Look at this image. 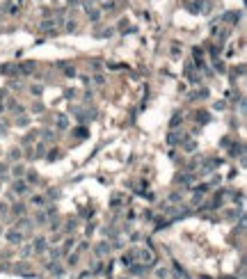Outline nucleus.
<instances>
[{"instance_id":"1","label":"nucleus","mask_w":247,"mask_h":279,"mask_svg":"<svg viewBox=\"0 0 247 279\" xmlns=\"http://www.w3.org/2000/svg\"><path fill=\"white\" fill-rule=\"evenodd\" d=\"M87 16L92 18V21H99L101 12H99V9H94V5H92V2H87Z\"/></svg>"},{"instance_id":"4","label":"nucleus","mask_w":247,"mask_h":279,"mask_svg":"<svg viewBox=\"0 0 247 279\" xmlns=\"http://www.w3.org/2000/svg\"><path fill=\"white\" fill-rule=\"evenodd\" d=\"M110 252V247H108V245L105 243H101V245H96V254H99V256H105V254Z\"/></svg>"},{"instance_id":"17","label":"nucleus","mask_w":247,"mask_h":279,"mask_svg":"<svg viewBox=\"0 0 247 279\" xmlns=\"http://www.w3.org/2000/svg\"><path fill=\"white\" fill-rule=\"evenodd\" d=\"M156 275H158L160 279H165V277H167V270H156Z\"/></svg>"},{"instance_id":"11","label":"nucleus","mask_w":247,"mask_h":279,"mask_svg":"<svg viewBox=\"0 0 247 279\" xmlns=\"http://www.w3.org/2000/svg\"><path fill=\"white\" fill-rule=\"evenodd\" d=\"M32 204H37V206H43V197H32Z\"/></svg>"},{"instance_id":"5","label":"nucleus","mask_w":247,"mask_h":279,"mask_svg":"<svg viewBox=\"0 0 247 279\" xmlns=\"http://www.w3.org/2000/svg\"><path fill=\"white\" fill-rule=\"evenodd\" d=\"M34 249H37V252H43V249H46V240H43V238H37V240H34Z\"/></svg>"},{"instance_id":"6","label":"nucleus","mask_w":247,"mask_h":279,"mask_svg":"<svg viewBox=\"0 0 247 279\" xmlns=\"http://www.w3.org/2000/svg\"><path fill=\"white\" fill-rule=\"evenodd\" d=\"M238 12H229V14H224V21H238Z\"/></svg>"},{"instance_id":"3","label":"nucleus","mask_w":247,"mask_h":279,"mask_svg":"<svg viewBox=\"0 0 247 279\" xmlns=\"http://www.w3.org/2000/svg\"><path fill=\"white\" fill-rule=\"evenodd\" d=\"M25 190H28V185L23 183V181H14V192H18V194H23Z\"/></svg>"},{"instance_id":"8","label":"nucleus","mask_w":247,"mask_h":279,"mask_svg":"<svg viewBox=\"0 0 247 279\" xmlns=\"http://www.w3.org/2000/svg\"><path fill=\"white\" fill-rule=\"evenodd\" d=\"M114 5H117V2L108 0V2H103V9H105V12H112V9H114Z\"/></svg>"},{"instance_id":"16","label":"nucleus","mask_w":247,"mask_h":279,"mask_svg":"<svg viewBox=\"0 0 247 279\" xmlns=\"http://www.w3.org/2000/svg\"><path fill=\"white\" fill-rule=\"evenodd\" d=\"M64 71H67V76H71V78L76 76V71H73V66H67V69H64Z\"/></svg>"},{"instance_id":"13","label":"nucleus","mask_w":247,"mask_h":279,"mask_svg":"<svg viewBox=\"0 0 247 279\" xmlns=\"http://www.w3.org/2000/svg\"><path fill=\"white\" fill-rule=\"evenodd\" d=\"M18 158H21V151H18V149H14V151H12V160H18Z\"/></svg>"},{"instance_id":"9","label":"nucleus","mask_w":247,"mask_h":279,"mask_svg":"<svg viewBox=\"0 0 247 279\" xmlns=\"http://www.w3.org/2000/svg\"><path fill=\"white\" fill-rule=\"evenodd\" d=\"M169 124H172V126H179V124H181V114L176 112L174 117H172V121H169Z\"/></svg>"},{"instance_id":"7","label":"nucleus","mask_w":247,"mask_h":279,"mask_svg":"<svg viewBox=\"0 0 247 279\" xmlns=\"http://www.w3.org/2000/svg\"><path fill=\"white\" fill-rule=\"evenodd\" d=\"M32 69H34V64H32V62H25V64L21 66V71H23V73H30Z\"/></svg>"},{"instance_id":"2","label":"nucleus","mask_w":247,"mask_h":279,"mask_svg":"<svg viewBox=\"0 0 247 279\" xmlns=\"http://www.w3.org/2000/svg\"><path fill=\"white\" fill-rule=\"evenodd\" d=\"M7 238H9V243H14V245H18V243H21V233H18V231H9V233H7Z\"/></svg>"},{"instance_id":"15","label":"nucleus","mask_w":247,"mask_h":279,"mask_svg":"<svg viewBox=\"0 0 247 279\" xmlns=\"http://www.w3.org/2000/svg\"><path fill=\"white\" fill-rule=\"evenodd\" d=\"M21 174H23V167L16 165V167H14V176H21Z\"/></svg>"},{"instance_id":"10","label":"nucleus","mask_w":247,"mask_h":279,"mask_svg":"<svg viewBox=\"0 0 247 279\" xmlns=\"http://www.w3.org/2000/svg\"><path fill=\"white\" fill-rule=\"evenodd\" d=\"M41 92H43V87H41V85H37V87H34V85H32V94H37V96H39V94H41Z\"/></svg>"},{"instance_id":"14","label":"nucleus","mask_w":247,"mask_h":279,"mask_svg":"<svg viewBox=\"0 0 247 279\" xmlns=\"http://www.w3.org/2000/svg\"><path fill=\"white\" fill-rule=\"evenodd\" d=\"M37 222H39V224H43V222H46V215H43V213H37Z\"/></svg>"},{"instance_id":"18","label":"nucleus","mask_w":247,"mask_h":279,"mask_svg":"<svg viewBox=\"0 0 247 279\" xmlns=\"http://www.w3.org/2000/svg\"><path fill=\"white\" fill-rule=\"evenodd\" d=\"M76 133H78V137H85V135H87V131H85V128H78Z\"/></svg>"},{"instance_id":"12","label":"nucleus","mask_w":247,"mask_h":279,"mask_svg":"<svg viewBox=\"0 0 247 279\" xmlns=\"http://www.w3.org/2000/svg\"><path fill=\"white\" fill-rule=\"evenodd\" d=\"M57 126H60V128H64V126H67V117H60V119H57Z\"/></svg>"}]
</instances>
